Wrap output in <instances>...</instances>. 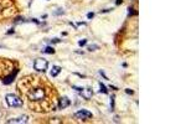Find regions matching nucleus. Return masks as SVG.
Returning a JSON list of instances; mask_svg holds the SVG:
<instances>
[{
	"label": "nucleus",
	"mask_w": 186,
	"mask_h": 124,
	"mask_svg": "<svg viewBox=\"0 0 186 124\" xmlns=\"http://www.w3.org/2000/svg\"><path fill=\"white\" fill-rule=\"evenodd\" d=\"M74 117H76V118H78V119L86 120V119L92 118V113H91L89 111H87V109H81V111L74 113Z\"/></svg>",
	"instance_id": "6"
},
{
	"label": "nucleus",
	"mask_w": 186,
	"mask_h": 124,
	"mask_svg": "<svg viewBox=\"0 0 186 124\" xmlns=\"http://www.w3.org/2000/svg\"><path fill=\"white\" fill-rule=\"evenodd\" d=\"M5 101H6V104L9 107H21L22 106V101L21 98L18 97L16 94H6L5 97Z\"/></svg>",
	"instance_id": "3"
},
{
	"label": "nucleus",
	"mask_w": 186,
	"mask_h": 124,
	"mask_svg": "<svg viewBox=\"0 0 186 124\" xmlns=\"http://www.w3.org/2000/svg\"><path fill=\"white\" fill-rule=\"evenodd\" d=\"M18 91L25 99L29 107L35 112L53 111L58 103L55 87L43 77L36 75L25 76L18 82Z\"/></svg>",
	"instance_id": "1"
},
{
	"label": "nucleus",
	"mask_w": 186,
	"mask_h": 124,
	"mask_svg": "<svg viewBox=\"0 0 186 124\" xmlns=\"http://www.w3.org/2000/svg\"><path fill=\"white\" fill-rule=\"evenodd\" d=\"M61 72V67H58V66H53L52 68H51V71H50V75L52 76V77H56L57 75H58Z\"/></svg>",
	"instance_id": "10"
},
{
	"label": "nucleus",
	"mask_w": 186,
	"mask_h": 124,
	"mask_svg": "<svg viewBox=\"0 0 186 124\" xmlns=\"http://www.w3.org/2000/svg\"><path fill=\"white\" fill-rule=\"evenodd\" d=\"M114 109V96H112L110 97V111H113Z\"/></svg>",
	"instance_id": "13"
},
{
	"label": "nucleus",
	"mask_w": 186,
	"mask_h": 124,
	"mask_svg": "<svg viewBox=\"0 0 186 124\" xmlns=\"http://www.w3.org/2000/svg\"><path fill=\"white\" fill-rule=\"evenodd\" d=\"M29 120V117L28 115H21V117H18V118H12V119H9L8 123L9 124H25L28 123Z\"/></svg>",
	"instance_id": "7"
},
{
	"label": "nucleus",
	"mask_w": 186,
	"mask_h": 124,
	"mask_svg": "<svg viewBox=\"0 0 186 124\" xmlns=\"http://www.w3.org/2000/svg\"><path fill=\"white\" fill-rule=\"evenodd\" d=\"M58 41H60L58 39H52V40H51V42H58Z\"/></svg>",
	"instance_id": "19"
},
{
	"label": "nucleus",
	"mask_w": 186,
	"mask_h": 124,
	"mask_svg": "<svg viewBox=\"0 0 186 124\" xmlns=\"http://www.w3.org/2000/svg\"><path fill=\"white\" fill-rule=\"evenodd\" d=\"M122 1H123V0H117L116 4H117V5H119V4H122Z\"/></svg>",
	"instance_id": "20"
},
{
	"label": "nucleus",
	"mask_w": 186,
	"mask_h": 124,
	"mask_svg": "<svg viewBox=\"0 0 186 124\" xmlns=\"http://www.w3.org/2000/svg\"><path fill=\"white\" fill-rule=\"evenodd\" d=\"M98 84H99V91L101 92H102V93H108V89H107V87H106V86H104L103 83H102V82H99V83H98Z\"/></svg>",
	"instance_id": "11"
},
{
	"label": "nucleus",
	"mask_w": 186,
	"mask_h": 124,
	"mask_svg": "<svg viewBox=\"0 0 186 124\" xmlns=\"http://www.w3.org/2000/svg\"><path fill=\"white\" fill-rule=\"evenodd\" d=\"M47 66H49V63H47V61L45 58H37V60H35V62H34V68L40 72H45L47 70Z\"/></svg>",
	"instance_id": "4"
},
{
	"label": "nucleus",
	"mask_w": 186,
	"mask_h": 124,
	"mask_svg": "<svg viewBox=\"0 0 186 124\" xmlns=\"http://www.w3.org/2000/svg\"><path fill=\"white\" fill-rule=\"evenodd\" d=\"M72 88L74 89V91L80 92V94L82 96V97H83L84 99H89V98L93 96V91H92V88H83V87H77V86H73Z\"/></svg>",
	"instance_id": "5"
},
{
	"label": "nucleus",
	"mask_w": 186,
	"mask_h": 124,
	"mask_svg": "<svg viewBox=\"0 0 186 124\" xmlns=\"http://www.w3.org/2000/svg\"><path fill=\"white\" fill-rule=\"evenodd\" d=\"M98 49V45H89L88 46V50L89 51H94V50H97Z\"/></svg>",
	"instance_id": "14"
},
{
	"label": "nucleus",
	"mask_w": 186,
	"mask_h": 124,
	"mask_svg": "<svg viewBox=\"0 0 186 124\" xmlns=\"http://www.w3.org/2000/svg\"><path fill=\"white\" fill-rule=\"evenodd\" d=\"M126 92L128 93V94H133V91H129V89H126Z\"/></svg>",
	"instance_id": "18"
},
{
	"label": "nucleus",
	"mask_w": 186,
	"mask_h": 124,
	"mask_svg": "<svg viewBox=\"0 0 186 124\" xmlns=\"http://www.w3.org/2000/svg\"><path fill=\"white\" fill-rule=\"evenodd\" d=\"M71 104V102H70V99L67 98V97H61L58 98V103H57V107H58V109H63V108H66V107H68Z\"/></svg>",
	"instance_id": "8"
},
{
	"label": "nucleus",
	"mask_w": 186,
	"mask_h": 124,
	"mask_svg": "<svg viewBox=\"0 0 186 124\" xmlns=\"http://www.w3.org/2000/svg\"><path fill=\"white\" fill-rule=\"evenodd\" d=\"M16 73H18V68H15V70L12 71V73H11V75L6 76L4 80H3V83H4V84H9V83H11V82L14 81V77L16 76Z\"/></svg>",
	"instance_id": "9"
},
{
	"label": "nucleus",
	"mask_w": 186,
	"mask_h": 124,
	"mask_svg": "<svg viewBox=\"0 0 186 124\" xmlns=\"http://www.w3.org/2000/svg\"><path fill=\"white\" fill-rule=\"evenodd\" d=\"M42 52H45V53H53L55 52V50L52 49V47H45V50H42Z\"/></svg>",
	"instance_id": "12"
},
{
	"label": "nucleus",
	"mask_w": 186,
	"mask_h": 124,
	"mask_svg": "<svg viewBox=\"0 0 186 124\" xmlns=\"http://www.w3.org/2000/svg\"><path fill=\"white\" fill-rule=\"evenodd\" d=\"M93 15H94L93 13H88V14H87V18H88V19H92V18H93Z\"/></svg>",
	"instance_id": "17"
},
{
	"label": "nucleus",
	"mask_w": 186,
	"mask_h": 124,
	"mask_svg": "<svg viewBox=\"0 0 186 124\" xmlns=\"http://www.w3.org/2000/svg\"><path fill=\"white\" fill-rule=\"evenodd\" d=\"M86 44H87V40H81L80 42H78L80 46H84V45H86Z\"/></svg>",
	"instance_id": "15"
},
{
	"label": "nucleus",
	"mask_w": 186,
	"mask_h": 124,
	"mask_svg": "<svg viewBox=\"0 0 186 124\" xmlns=\"http://www.w3.org/2000/svg\"><path fill=\"white\" fill-rule=\"evenodd\" d=\"M14 62L8 60V58H1L0 57V78H4L6 77V76L10 75V72L14 71Z\"/></svg>",
	"instance_id": "2"
},
{
	"label": "nucleus",
	"mask_w": 186,
	"mask_h": 124,
	"mask_svg": "<svg viewBox=\"0 0 186 124\" xmlns=\"http://www.w3.org/2000/svg\"><path fill=\"white\" fill-rule=\"evenodd\" d=\"M134 14H137V13H135V11H133V9H129V11H128V15H134Z\"/></svg>",
	"instance_id": "16"
},
{
	"label": "nucleus",
	"mask_w": 186,
	"mask_h": 124,
	"mask_svg": "<svg viewBox=\"0 0 186 124\" xmlns=\"http://www.w3.org/2000/svg\"><path fill=\"white\" fill-rule=\"evenodd\" d=\"M0 47H1V46H0Z\"/></svg>",
	"instance_id": "22"
},
{
	"label": "nucleus",
	"mask_w": 186,
	"mask_h": 124,
	"mask_svg": "<svg viewBox=\"0 0 186 124\" xmlns=\"http://www.w3.org/2000/svg\"><path fill=\"white\" fill-rule=\"evenodd\" d=\"M114 122H116V123H117V122H119V119H118V117H114Z\"/></svg>",
	"instance_id": "21"
}]
</instances>
